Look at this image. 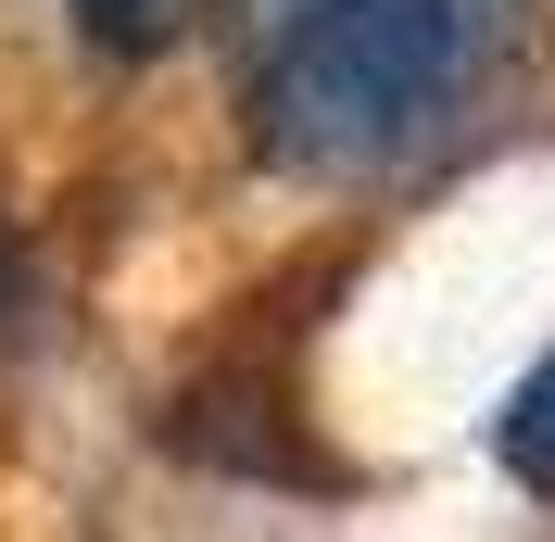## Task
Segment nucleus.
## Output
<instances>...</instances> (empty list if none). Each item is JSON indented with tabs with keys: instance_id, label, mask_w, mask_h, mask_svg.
Segmentation results:
<instances>
[{
	"instance_id": "f257e3e1",
	"label": "nucleus",
	"mask_w": 555,
	"mask_h": 542,
	"mask_svg": "<svg viewBox=\"0 0 555 542\" xmlns=\"http://www.w3.org/2000/svg\"><path fill=\"white\" fill-rule=\"evenodd\" d=\"M530 0H228L241 127L291 177H379L467 127L518 64Z\"/></svg>"
},
{
	"instance_id": "f03ea898",
	"label": "nucleus",
	"mask_w": 555,
	"mask_h": 542,
	"mask_svg": "<svg viewBox=\"0 0 555 542\" xmlns=\"http://www.w3.org/2000/svg\"><path fill=\"white\" fill-rule=\"evenodd\" d=\"M492 454H505V479H530V492H555V353L492 404Z\"/></svg>"
},
{
	"instance_id": "7ed1b4c3",
	"label": "nucleus",
	"mask_w": 555,
	"mask_h": 542,
	"mask_svg": "<svg viewBox=\"0 0 555 542\" xmlns=\"http://www.w3.org/2000/svg\"><path fill=\"white\" fill-rule=\"evenodd\" d=\"M76 38H102V51H152L165 38V0H64Z\"/></svg>"
},
{
	"instance_id": "20e7f679",
	"label": "nucleus",
	"mask_w": 555,
	"mask_h": 542,
	"mask_svg": "<svg viewBox=\"0 0 555 542\" xmlns=\"http://www.w3.org/2000/svg\"><path fill=\"white\" fill-rule=\"evenodd\" d=\"M26 304H38V266H26V240H13V215H0V340L26 328Z\"/></svg>"
}]
</instances>
